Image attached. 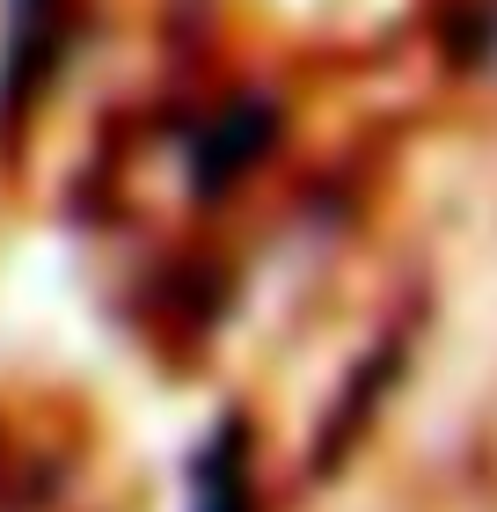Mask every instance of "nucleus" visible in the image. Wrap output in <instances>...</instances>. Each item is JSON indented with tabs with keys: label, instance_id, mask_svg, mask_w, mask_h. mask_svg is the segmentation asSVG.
I'll return each instance as SVG.
<instances>
[{
	"label": "nucleus",
	"instance_id": "f257e3e1",
	"mask_svg": "<svg viewBox=\"0 0 497 512\" xmlns=\"http://www.w3.org/2000/svg\"><path fill=\"white\" fill-rule=\"evenodd\" d=\"M191 512H256L249 505V425L220 417L212 439L191 454Z\"/></svg>",
	"mask_w": 497,
	"mask_h": 512
},
{
	"label": "nucleus",
	"instance_id": "f03ea898",
	"mask_svg": "<svg viewBox=\"0 0 497 512\" xmlns=\"http://www.w3.org/2000/svg\"><path fill=\"white\" fill-rule=\"evenodd\" d=\"M264 139H271V110L264 103H242V110H227V118H212V132L198 139V161H191L198 191H220L242 161L264 154Z\"/></svg>",
	"mask_w": 497,
	"mask_h": 512
}]
</instances>
